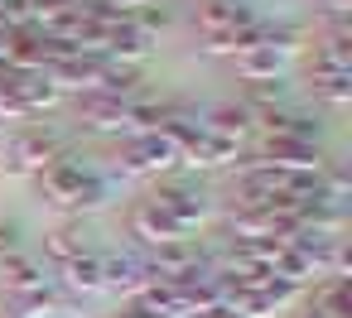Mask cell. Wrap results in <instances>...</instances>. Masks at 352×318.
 Returning a JSON list of instances; mask_svg holds the SVG:
<instances>
[]
</instances>
